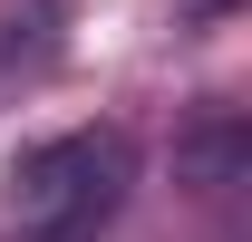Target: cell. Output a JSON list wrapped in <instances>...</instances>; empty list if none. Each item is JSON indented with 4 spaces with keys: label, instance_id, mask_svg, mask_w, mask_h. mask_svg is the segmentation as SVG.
Returning a JSON list of instances; mask_svg holds the SVG:
<instances>
[{
    "label": "cell",
    "instance_id": "obj_1",
    "mask_svg": "<svg viewBox=\"0 0 252 242\" xmlns=\"http://www.w3.org/2000/svg\"><path fill=\"white\" fill-rule=\"evenodd\" d=\"M126 184H136V146L126 126H68L20 146L10 184H0V242H97L117 223Z\"/></svg>",
    "mask_w": 252,
    "mask_h": 242
},
{
    "label": "cell",
    "instance_id": "obj_2",
    "mask_svg": "<svg viewBox=\"0 0 252 242\" xmlns=\"http://www.w3.org/2000/svg\"><path fill=\"white\" fill-rule=\"evenodd\" d=\"M185 175L204 184V194H233V184L252 175V126H243V117H204V126L185 136Z\"/></svg>",
    "mask_w": 252,
    "mask_h": 242
}]
</instances>
